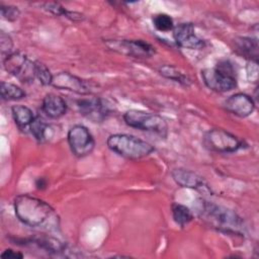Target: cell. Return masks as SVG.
<instances>
[{
    "mask_svg": "<svg viewBox=\"0 0 259 259\" xmlns=\"http://www.w3.org/2000/svg\"><path fill=\"white\" fill-rule=\"evenodd\" d=\"M0 93L4 100H18L25 96V92L19 86L4 81L0 83Z\"/></svg>",
    "mask_w": 259,
    "mask_h": 259,
    "instance_id": "21",
    "label": "cell"
},
{
    "mask_svg": "<svg viewBox=\"0 0 259 259\" xmlns=\"http://www.w3.org/2000/svg\"><path fill=\"white\" fill-rule=\"evenodd\" d=\"M51 85L57 89L68 90L82 95L90 94L93 89L90 82L69 72H60L54 75Z\"/></svg>",
    "mask_w": 259,
    "mask_h": 259,
    "instance_id": "11",
    "label": "cell"
},
{
    "mask_svg": "<svg viewBox=\"0 0 259 259\" xmlns=\"http://www.w3.org/2000/svg\"><path fill=\"white\" fill-rule=\"evenodd\" d=\"M123 119L131 127L152 132L163 138L167 136L168 124L166 120L157 113L130 109L123 114Z\"/></svg>",
    "mask_w": 259,
    "mask_h": 259,
    "instance_id": "5",
    "label": "cell"
},
{
    "mask_svg": "<svg viewBox=\"0 0 259 259\" xmlns=\"http://www.w3.org/2000/svg\"><path fill=\"white\" fill-rule=\"evenodd\" d=\"M48 128L49 124L39 115H36L29 125L30 133L38 142H44L46 140V134Z\"/></svg>",
    "mask_w": 259,
    "mask_h": 259,
    "instance_id": "22",
    "label": "cell"
},
{
    "mask_svg": "<svg viewBox=\"0 0 259 259\" xmlns=\"http://www.w3.org/2000/svg\"><path fill=\"white\" fill-rule=\"evenodd\" d=\"M0 8H1V15L3 16V18H5L8 21H14L20 15V11L16 6L1 4Z\"/></svg>",
    "mask_w": 259,
    "mask_h": 259,
    "instance_id": "25",
    "label": "cell"
},
{
    "mask_svg": "<svg viewBox=\"0 0 259 259\" xmlns=\"http://www.w3.org/2000/svg\"><path fill=\"white\" fill-rule=\"evenodd\" d=\"M225 108L240 117L249 116L255 108L253 99L245 93H235L225 101Z\"/></svg>",
    "mask_w": 259,
    "mask_h": 259,
    "instance_id": "13",
    "label": "cell"
},
{
    "mask_svg": "<svg viewBox=\"0 0 259 259\" xmlns=\"http://www.w3.org/2000/svg\"><path fill=\"white\" fill-rule=\"evenodd\" d=\"M0 47H1V53L5 57H7L8 55L13 53L12 52V48H13L12 38L3 31L0 34Z\"/></svg>",
    "mask_w": 259,
    "mask_h": 259,
    "instance_id": "26",
    "label": "cell"
},
{
    "mask_svg": "<svg viewBox=\"0 0 259 259\" xmlns=\"http://www.w3.org/2000/svg\"><path fill=\"white\" fill-rule=\"evenodd\" d=\"M173 38L179 47L184 49L201 50L205 46L204 40L196 35L194 26L190 22H183L174 26Z\"/></svg>",
    "mask_w": 259,
    "mask_h": 259,
    "instance_id": "12",
    "label": "cell"
},
{
    "mask_svg": "<svg viewBox=\"0 0 259 259\" xmlns=\"http://www.w3.org/2000/svg\"><path fill=\"white\" fill-rule=\"evenodd\" d=\"M42 111L51 118H59L67 111V103L61 96L50 93L42 99Z\"/></svg>",
    "mask_w": 259,
    "mask_h": 259,
    "instance_id": "15",
    "label": "cell"
},
{
    "mask_svg": "<svg viewBox=\"0 0 259 259\" xmlns=\"http://www.w3.org/2000/svg\"><path fill=\"white\" fill-rule=\"evenodd\" d=\"M236 52L248 61L258 62V41L256 38L239 36L234 40Z\"/></svg>",
    "mask_w": 259,
    "mask_h": 259,
    "instance_id": "16",
    "label": "cell"
},
{
    "mask_svg": "<svg viewBox=\"0 0 259 259\" xmlns=\"http://www.w3.org/2000/svg\"><path fill=\"white\" fill-rule=\"evenodd\" d=\"M4 69L22 83L32 82L35 78V63L19 52H13L3 59Z\"/></svg>",
    "mask_w": 259,
    "mask_h": 259,
    "instance_id": "6",
    "label": "cell"
},
{
    "mask_svg": "<svg viewBox=\"0 0 259 259\" xmlns=\"http://www.w3.org/2000/svg\"><path fill=\"white\" fill-rule=\"evenodd\" d=\"M258 62L249 61L247 66V76L250 82H256L258 79Z\"/></svg>",
    "mask_w": 259,
    "mask_h": 259,
    "instance_id": "27",
    "label": "cell"
},
{
    "mask_svg": "<svg viewBox=\"0 0 259 259\" xmlns=\"http://www.w3.org/2000/svg\"><path fill=\"white\" fill-rule=\"evenodd\" d=\"M201 77L204 84L215 92H227L237 86L236 70L227 60L219 62L214 68L203 69Z\"/></svg>",
    "mask_w": 259,
    "mask_h": 259,
    "instance_id": "4",
    "label": "cell"
},
{
    "mask_svg": "<svg viewBox=\"0 0 259 259\" xmlns=\"http://www.w3.org/2000/svg\"><path fill=\"white\" fill-rule=\"evenodd\" d=\"M35 78L39 80L42 85H51L53 80V74L49 68L41 62L35 61Z\"/></svg>",
    "mask_w": 259,
    "mask_h": 259,
    "instance_id": "24",
    "label": "cell"
},
{
    "mask_svg": "<svg viewBox=\"0 0 259 259\" xmlns=\"http://www.w3.org/2000/svg\"><path fill=\"white\" fill-rule=\"evenodd\" d=\"M152 21L155 28L162 32H167V31L173 30L174 28V22L172 17L165 13L155 14L152 18Z\"/></svg>",
    "mask_w": 259,
    "mask_h": 259,
    "instance_id": "23",
    "label": "cell"
},
{
    "mask_svg": "<svg viewBox=\"0 0 259 259\" xmlns=\"http://www.w3.org/2000/svg\"><path fill=\"white\" fill-rule=\"evenodd\" d=\"M171 211H172V217L174 222L180 227L186 226L193 219V214L191 210L187 206L180 203H176V202L173 203L171 205Z\"/></svg>",
    "mask_w": 259,
    "mask_h": 259,
    "instance_id": "20",
    "label": "cell"
},
{
    "mask_svg": "<svg viewBox=\"0 0 259 259\" xmlns=\"http://www.w3.org/2000/svg\"><path fill=\"white\" fill-rule=\"evenodd\" d=\"M105 45L111 51L135 58H151L155 48L143 39H107Z\"/></svg>",
    "mask_w": 259,
    "mask_h": 259,
    "instance_id": "8",
    "label": "cell"
},
{
    "mask_svg": "<svg viewBox=\"0 0 259 259\" xmlns=\"http://www.w3.org/2000/svg\"><path fill=\"white\" fill-rule=\"evenodd\" d=\"M67 139L72 153L79 158L91 154L95 146V141L91 133L82 124L72 126L68 132Z\"/></svg>",
    "mask_w": 259,
    "mask_h": 259,
    "instance_id": "9",
    "label": "cell"
},
{
    "mask_svg": "<svg viewBox=\"0 0 259 259\" xmlns=\"http://www.w3.org/2000/svg\"><path fill=\"white\" fill-rule=\"evenodd\" d=\"M198 212L203 221L220 231L233 234H242L244 232L243 220L235 211L227 207L201 199Z\"/></svg>",
    "mask_w": 259,
    "mask_h": 259,
    "instance_id": "2",
    "label": "cell"
},
{
    "mask_svg": "<svg viewBox=\"0 0 259 259\" xmlns=\"http://www.w3.org/2000/svg\"><path fill=\"white\" fill-rule=\"evenodd\" d=\"M171 175L173 177V180L181 187L198 189L205 186V182L201 176L193 171L184 168L174 169Z\"/></svg>",
    "mask_w": 259,
    "mask_h": 259,
    "instance_id": "14",
    "label": "cell"
},
{
    "mask_svg": "<svg viewBox=\"0 0 259 259\" xmlns=\"http://www.w3.org/2000/svg\"><path fill=\"white\" fill-rule=\"evenodd\" d=\"M203 141L207 149L218 153H234L243 147V142L239 138L223 128L208 131Z\"/></svg>",
    "mask_w": 259,
    "mask_h": 259,
    "instance_id": "7",
    "label": "cell"
},
{
    "mask_svg": "<svg viewBox=\"0 0 259 259\" xmlns=\"http://www.w3.org/2000/svg\"><path fill=\"white\" fill-rule=\"evenodd\" d=\"M159 72L163 77L177 82L183 86H189L191 84V79L188 77V75L172 65H164L160 67Z\"/></svg>",
    "mask_w": 259,
    "mask_h": 259,
    "instance_id": "19",
    "label": "cell"
},
{
    "mask_svg": "<svg viewBox=\"0 0 259 259\" xmlns=\"http://www.w3.org/2000/svg\"><path fill=\"white\" fill-rule=\"evenodd\" d=\"M11 111H12V116L15 123L20 130L29 128L30 123L35 117V115L33 114L30 108H28L27 106L18 104V105L12 106Z\"/></svg>",
    "mask_w": 259,
    "mask_h": 259,
    "instance_id": "17",
    "label": "cell"
},
{
    "mask_svg": "<svg viewBox=\"0 0 259 259\" xmlns=\"http://www.w3.org/2000/svg\"><path fill=\"white\" fill-rule=\"evenodd\" d=\"M106 144L112 152L127 159H141L155 150L150 143L126 134H113L108 137Z\"/></svg>",
    "mask_w": 259,
    "mask_h": 259,
    "instance_id": "3",
    "label": "cell"
},
{
    "mask_svg": "<svg viewBox=\"0 0 259 259\" xmlns=\"http://www.w3.org/2000/svg\"><path fill=\"white\" fill-rule=\"evenodd\" d=\"M14 210L18 220L32 228L54 229L58 226V215L55 209L42 199L21 194L14 199Z\"/></svg>",
    "mask_w": 259,
    "mask_h": 259,
    "instance_id": "1",
    "label": "cell"
},
{
    "mask_svg": "<svg viewBox=\"0 0 259 259\" xmlns=\"http://www.w3.org/2000/svg\"><path fill=\"white\" fill-rule=\"evenodd\" d=\"M79 112L92 122H102L110 112V106L106 100L100 97L83 98L77 101Z\"/></svg>",
    "mask_w": 259,
    "mask_h": 259,
    "instance_id": "10",
    "label": "cell"
},
{
    "mask_svg": "<svg viewBox=\"0 0 259 259\" xmlns=\"http://www.w3.org/2000/svg\"><path fill=\"white\" fill-rule=\"evenodd\" d=\"M31 242L38 247L45 249L48 252L59 254V253H65L66 246L60 242L58 239L49 237V236H42V237H36L31 240Z\"/></svg>",
    "mask_w": 259,
    "mask_h": 259,
    "instance_id": "18",
    "label": "cell"
},
{
    "mask_svg": "<svg viewBox=\"0 0 259 259\" xmlns=\"http://www.w3.org/2000/svg\"><path fill=\"white\" fill-rule=\"evenodd\" d=\"M2 258H12V259H17V258H22L23 255L19 252H15L11 249H6L1 253Z\"/></svg>",
    "mask_w": 259,
    "mask_h": 259,
    "instance_id": "28",
    "label": "cell"
}]
</instances>
